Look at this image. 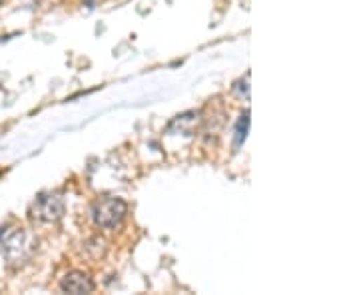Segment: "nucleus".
Wrapping results in <instances>:
<instances>
[{
  "label": "nucleus",
  "instance_id": "obj_1",
  "mask_svg": "<svg viewBox=\"0 0 359 295\" xmlns=\"http://www.w3.org/2000/svg\"><path fill=\"white\" fill-rule=\"evenodd\" d=\"M128 214V205L120 198H104L92 207L94 224L102 230H114Z\"/></svg>",
  "mask_w": 359,
  "mask_h": 295
},
{
  "label": "nucleus",
  "instance_id": "obj_2",
  "mask_svg": "<svg viewBox=\"0 0 359 295\" xmlns=\"http://www.w3.org/2000/svg\"><path fill=\"white\" fill-rule=\"evenodd\" d=\"M2 247H4V256L8 259V263L20 266L36 249V240H34V235L30 231L16 230L4 240Z\"/></svg>",
  "mask_w": 359,
  "mask_h": 295
},
{
  "label": "nucleus",
  "instance_id": "obj_3",
  "mask_svg": "<svg viewBox=\"0 0 359 295\" xmlns=\"http://www.w3.org/2000/svg\"><path fill=\"white\" fill-rule=\"evenodd\" d=\"M32 218L39 219V221H56V219L62 218L65 214V202L58 198V195H40L36 198V202L30 210Z\"/></svg>",
  "mask_w": 359,
  "mask_h": 295
},
{
  "label": "nucleus",
  "instance_id": "obj_4",
  "mask_svg": "<svg viewBox=\"0 0 359 295\" xmlns=\"http://www.w3.org/2000/svg\"><path fill=\"white\" fill-rule=\"evenodd\" d=\"M60 289L65 294H92L94 291V282L84 271H70L62 277Z\"/></svg>",
  "mask_w": 359,
  "mask_h": 295
},
{
  "label": "nucleus",
  "instance_id": "obj_5",
  "mask_svg": "<svg viewBox=\"0 0 359 295\" xmlns=\"http://www.w3.org/2000/svg\"><path fill=\"white\" fill-rule=\"evenodd\" d=\"M248 128H250V114L245 112V114L240 116L238 126H236V144H238V146L245 140V136H248Z\"/></svg>",
  "mask_w": 359,
  "mask_h": 295
},
{
  "label": "nucleus",
  "instance_id": "obj_6",
  "mask_svg": "<svg viewBox=\"0 0 359 295\" xmlns=\"http://www.w3.org/2000/svg\"><path fill=\"white\" fill-rule=\"evenodd\" d=\"M0 240H2V230H0Z\"/></svg>",
  "mask_w": 359,
  "mask_h": 295
},
{
  "label": "nucleus",
  "instance_id": "obj_7",
  "mask_svg": "<svg viewBox=\"0 0 359 295\" xmlns=\"http://www.w3.org/2000/svg\"><path fill=\"white\" fill-rule=\"evenodd\" d=\"M0 4H2V0H0Z\"/></svg>",
  "mask_w": 359,
  "mask_h": 295
}]
</instances>
